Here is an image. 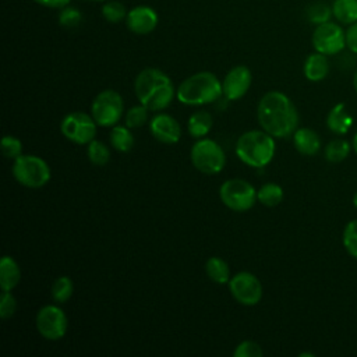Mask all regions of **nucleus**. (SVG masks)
<instances>
[{
    "mask_svg": "<svg viewBox=\"0 0 357 357\" xmlns=\"http://www.w3.org/2000/svg\"><path fill=\"white\" fill-rule=\"evenodd\" d=\"M257 119L262 130L273 138H286L297 130L298 113L287 95L279 91L266 92L258 103Z\"/></svg>",
    "mask_w": 357,
    "mask_h": 357,
    "instance_id": "obj_1",
    "label": "nucleus"
},
{
    "mask_svg": "<svg viewBox=\"0 0 357 357\" xmlns=\"http://www.w3.org/2000/svg\"><path fill=\"white\" fill-rule=\"evenodd\" d=\"M134 92L141 105L151 112L166 109L176 96L170 77L159 68L148 67L138 73L134 79Z\"/></svg>",
    "mask_w": 357,
    "mask_h": 357,
    "instance_id": "obj_2",
    "label": "nucleus"
},
{
    "mask_svg": "<svg viewBox=\"0 0 357 357\" xmlns=\"http://www.w3.org/2000/svg\"><path fill=\"white\" fill-rule=\"evenodd\" d=\"M222 95V81L211 71H199L187 77L176 89L178 102L188 106L213 103Z\"/></svg>",
    "mask_w": 357,
    "mask_h": 357,
    "instance_id": "obj_3",
    "label": "nucleus"
},
{
    "mask_svg": "<svg viewBox=\"0 0 357 357\" xmlns=\"http://www.w3.org/2000/svg\"><path fill=\"white\" fill-rule=\"evenodd\" d=\"M275 149L273 137L265 130L245 131L236 142L237 158L251 167H264L271 163Z\"/></svg>",
    "mask_w": 357,
    "mask_h": 357,
    "instance_id": "obj_4",
    "label": "nucleus"
},
{
    "mask_svg": "<svg viewBox=\"0 0 357 357\" xmlns=\"http://www.w3.org/2000/svg\"><path fill=\"white\" fill-rule=\"evenodd\" d=\"M14 178L26 188H40L50 180V167L36 155H20L13 163Z\"/></svg>",
    "mask_w": 357,
    "mask_h": 357,
    "instance_id": "obj_5",
    "label": "nucleus"
},
{
    "mask_svg": "<svg viewBox=\"0 0 357 357\" xmlns=\"http://www.w3.org/2000/svg\"><path fill=\"white\" fill-rule=\"evenodd\" d=\"M192 166L204 174H216L226 165V155L222 146L211 138H198L190 152Z\"/></svg>",
    "mask_w": 357,
    "mask_h": 357,
    "instance_id": "obj_6",
    "label": "nucleus"
},
{
    "mask_svg": "<svg viewBox=\"0 0 357 357\" xmlns=\"http://www.w3.org/2000/svg\"><path fill=\"white\" fill-rule=\"evenodd\" d=\"M219 198L223 205L234 212H245L258 201L254 185L243 178H229L223 181L219 188Z\"/></svg>",
    "mask_w": 357,
    "mask_h": 357,
    "instance_id": "obj_7",
    "label": "nucleus"
},
{
    "mask_svg": "<svg viewBox=\"0 0 357 357\" xmlns=\"http://www.w3.org/2000/svg\"><path fill=\"white\" fill-rule=\"evenodd\" d=\"M124 102L121 95L114 89L99 92L91 105V114L98 126L113 127L123 117Z\"/></svg>",
    "mask_w": 357,
    "mask_h": 357,
    "instance_id": "obj_8",
    "label": "nucleus"
},
{
    "mask_svg": "<svg viewBox=\"0 0 357 357\" xmlns=\"http://www.w3.org/2000/svg\"><path fill=\"white\" fill-rule=\"evenodd\" d=\"M96 127L98 124L92 114L85 112H70L60 123L61 134L68 141L78 145H88L92 139H95Z\"/></svg>",
    "mask_w": 357,
    "mask_h": 357,
    "instance_id": "obj_9",
    "label": "nucleus"
},
{
    "mask_svg": "<svg viewBox=\"0 0 357 357\" xmlns=\"http://www.w3.org/2000/svg\"><path fill=\"white\" fill-rule=\"evenodd\" d=\"M35 324L40 336L47 340H60L68 328V319L64 311L56 304H47L39 308Z\"/></svg>",
    "mask_w": 357,
    "mask_h": 357,
    "instance_id": "obj_10",
    "label": "nucleus"
},
{
    "mask_svg": "<svg viewBox=\"0 0 357 357\" xmlns=\"http://www.w3.org/2000/svg\"><path fill=\"white\" fill-rule=\"evenodd\" d=\"M311 42L315 52L333 56L346 47V32L339 24L328 21L315 26Z\"/></svg>",
    "mask_w": 357,
    "mask_h": 357,
    "instance_id": "obj_11",
    "label": "nucleus"
},
{
    "mask_svg": "<svg viewBox=\"0 0 357 357\" xmlns=\"http://www.w3.org/2000/svg\"><path fill=\"white\" fill-rule=\"evenodd\" d=\"M229 290L237 303L247 307L258 304L262 298V284L251 272L241 271L231 276L229 280Z\"/></svg>",
    "mask_w": 357,
    "mask_h": 357,
    "instance_id": "obj_12",
    "label": "nucleus"
},
{
    "mask_svg": "<svg viewBox=\"0 0 357 357\" xmlns=\"http://www.w3.org/2000/svg\"><path fill=\"white\" fill-rule=\"evenodd\" d=\"M252 82V74L247 66L231 67L222 81L223 96L227 100L241 99L250 89Z\"/></svg>",
    "mask_w": 357,
    "mask_h": 357,
    "instance_id": "obj_13",
    "label": "nucleus"
},
{
    "mask_svg": "<svg viewBox=\"0 0 357 357\" xmlns=\"http://www.w3.org/2000/svg\"><path fill=\"white\" fill-rule=\"evenodd\" d=\"M124 22L130 32L135 35H148L156 29L159 15L151 6L139 4L128 10Z\"/></svg>",
    "mask_w": 357,
    "mask_h": 357,
    "instance_id": "obj_14",
    "label": "nucleus"
},
{
    "mask_svg": "<svg viewBox=\"0 0 357 357\" xmlns=\"http://www.w3.org/2000/svg\"><path fill=\"white\" fill-rule=\"evenodd\" d=\"M149 131L153 138L163 144H176L181 137V127L178 121L166 113H159L152 117Z\"/></svg>",
    "mask_w": 357,
    "mask_h": 357,
    "instance_id": "obj_15",
    "label": "nucleus"
},
{
    "mask_svg": "<svg viewBox=\"0 0 357 357\" xmlns=\"http://www.w3.org/2000/svg\"><path fill=\"white\" fill-rule=\"evenodd\" d=\"M303 73H304V77L312 82L325 79L329 73L328 56H325L319 52H314V53L308 54L304 61V66H303Z\"/></svg>",
    "mask_w": 357,
    "mask_h": 357,
    "instance_id": "obj_16",
    "label": "nucleus"
},
{
    "mask_svg": "<svg viewBox=\"0 0 357 357\" xmlns=\"http://www.w3.org/2000/svg\"><path fill=\"white\" fill-rule=\"evenodd\" d=\"M293 144L297 152L305 156L315 155L321 148V139L318 134L308 127L297 128L293 132Z\"/></svg>",
    "mask_w": 357,
    "mask_h": 357,
    "instance_id": "obj_17",
    "label": "nucleus"
},
{
    "mask_svg": "<svg viewBox=\"0 0 357 357\" xmlns=\"http://www.w3.org/2000/svg\"><path fill=\"white\" fill-rule=\"evenodd\" d=\"M353 124V117L346 109L344 103H336L326 116L328 128L339 135L346 134Z\"/></svg>",
    "mask_w": 357,
    "mask_h": 357,
    "instance_id": "obj_18",
    "label": "nucleus"
},
{
    "mask_svg": "<svg viewBox=\"0 0 357 357\" xmlns=\"http://www.w3.org/2000/svg\"><path fill=\"white\" fill-rule=\"evenodd\" d=\"M21 280V269L17 261L4 255L0 261V287L3 291H11Z\"/></svg>",
    "mask_w": 357,
    "mask_h": 357,
    "instance_id": "obj_19",
    "label": "nucleus"
},
{
    "mask_svg": "<svg viewBox=\"0 0 357 357\" xmlns=\"http://www.w3.org/2000/svg\"><path fill=\"white\" fill-rule=\"evenodd\" d=\"M213 126V117L206 110H197L188 117V132L194 138H204Z\"/></svg>",
    "mask_w": 357,
    "mask_h": 357,
    "instance_id": "obj_20",
    "label": "nucleus"
},
{
    "mask_svg": "<svg viewBox=\"0 0 357 357\" xmlns=\"http://www.w3.org/2000/svg\"><path fill=\"white\" fill-rule=\"evenodd\" d=\"M205 272H206V276L218 284L229 283V280L231 278L230 268H229L227 262L219 257H211L206 259Z\"/></svg>",
    "mask_w": 357,
    "mask_h": 357,
    "instance_id": "obj_21",
    "label": "nucleus"
},
{
    "mask_svg": "<svg viewBox=\"0 0 357 357\" xmlns=\"http://www.w3.org/2000/svg\"><path fill=\"white\" fill-rule=\"evenodd\" d=\"M332 14L340 24L357 22V0H333Z\"/></svg>",
    "mask_w": 357,
    "mask_h": 357,
    "instance_id": "obj_22",
    "label": "nucleus"
},
{
    "mask_svg": "<svg viewBox=\"0 0 357 357\" xmlns=\"http://www.w3.org/2000/svg\"><path fill=\"white\" fill-rule=\"evenodd\" d=\"M109 139L112 146L119 152H128L134 146V137L127 126H113Z\"/></svg>",
    "mask_w": 357,
    "mask_h": 357,
    "instance_id": "obj_23",
    "label": "nucleus"
},
{
    "mask_svg": "<svg viewBox=\"0 0 357 357\" xmlns=\"http://www.w3.org/2000/svg\"><path fill=\"white\" fill-rule=\"evenodd\" d=\"M257 199L265 206H276L283 199V188L276 183H265L258 188Z\"/></svg>",
    "mask_w": 357,
    "mask_h": 357,
    "instance_id": "obj_24",
    "label": "nucleus"
},
{
    "mask_svg": "<svg viewBox=\"0 0 357 357\" xmlns=\"http://www.w3.org/2000/svg\"><path fill=\"white\" fill-rule=\"evenodd\" d=\"M351 151V145L342 138L332 139L325 146V159L332 163H339L344 160Z\"/></svg>",
    "mask_w": 357,
    "mask_h": 357,
    "instance_id": "obj_25",
    "label": "nucleus"
},
{
    "mask_svg": "<svg viewBox=\"0 0 357 357\" xmlns=\"http://www.w3.org/2000/svg\"><path fill=\"white\" fill-rule=\"evenodd\" d=\"M100 13H102V17L110 22V24H119L121 21H126V17H127V13L128 10L126 8V6L119 1V0H107L102 4V8H100Z\"/></svg>",
    "mask_w": 357,
    "mask_h": 357,
    "instance_id": "obj_26",
    "label": "nucleus"
},
{
    "mask_svg": "<svg viewBox=\"0 0 357 357\" xmlns=\"http://www.w3.org/2000/svg\"><path fill=\"white\" fill-rule=\"evenodd\" d=\"M73 291H74V284L68 276H59L53 282L52 290H50L53 301H56L59 304L68 301L70 297L73 296Z\"/></svg>",
    "mask_w": 357,
    "mask_h": 357,
    "instance_id": "obj_27",
    "label": "nucleus"
},
{
    "mask_svg": "<svg viewBox=\"0 0 357 357\" xmlns=\"http://www.w3.org/2000/svg\"><path fill=\"white\" fill-rule=\"evenodd\" d=\"M86 155H88L89 162L96 165V166H105L110 160V149H109V146L105 142L98 141V139H92L88 144Z\"/></svg>",
    "mask_w": 357,
    "mask_h": 357,
    "instance_id": "obj_28",
    "label": "nucleus"
},
{
    "mask_svg": "<svg viewBox=\"0 0 357 357\" xmlns=\"http://www.w3.org/2000/svg\"><path fill=\"white\" fill-rule=\"evenodd\" d=\"M59 24L66 28V29H74L77 26L81 25L82 20H84V15L82 13L73 7V6H66L63 8H60V13H59Z\"/></svg>",
    "mask_w": 357,
    "mask_h": 357,
    "instance_id": "obj_29",
    "label": "nucleus"
},
{
    "mask_svg": "<svg viewBox=\"0 0 357 357\" xmlns=\"http://www.w3.org/2000/svg\"><path fill=\"white\" fill-rule=\"evenodd\" d=\"M342 241L347 254L357 259V219L350 220L344 226Z\"/></svg>",
    "mask_w": 357,
    "mask_h": 357,
    "instance_id": "obj_30",
    "label": "nucleus"
},
{
    "mask_svg": "<svg viewBox=\"0 0 357 357\" xmlns=\"http://www.w3.org/2000/svg\"><path fill=\"white\" fill-rule=\"evenodd\" d=\"M332 15H333L332 14V6L329 7L325 3H315V4L310 6L308 10H307L308 21L311 24H315V25H319V24L331 21Z\"/></svg>",
    "mask_w": 357,
    "mask_h": 357,
    "instance_id": "obj_31",
    "label": "nucleus"
},
{
    "mask_svg": "<svg viewBox=\"0 0 357 357\" xmlns=\"http://www.w3.org/2000/svg\"><path fill=\"white\" fill-rule=\"evenodd\" d=\"M148 120V109L144 105H137L126 112L124 121L128 128H139Z\"/></svg>",
    "mask_w": 357,
    "mask_h": 357,
    "instance_id": "obj_32",
    "label": "nucleus"
},
{
    "mask_svg": "<svg viewBox=\"0 0 357 357\" xmlns=\"http://www.w3.org/2000/svg\"><path fill=\"white\" fill-rule=\"evenodd\" d=\"M1 152L7 159H17L20 155H22L21 139L13 135H4L1 139Z\"/></svg>",
    "mask_w": 357,
    "mask_h": 357,
    "instance_id": "obj_33",
    "label": "nucleus"
},
{
    "mask_svg": "<svg viewBox=\"0 0 357 357\" xmlns=\"http://www.w3.org/2000/svg\"><path fill=\"white\" fill-rule=\"evenodd\" d=\"M264 351L257 342L243 340L233 351L234 357H262Z\"/></svg>",
    "mask_w": 357,
    "mask_h": 357,
    "instance_id": "obj_34",
    "label": "nucleus"
},
{
    "mask_svg": "<svg viewBox=\"0 0 357 357\" xmlns=\"http://www.w3.org/2000/svg\"><path fill=\"white\" fill-rule=\"evenodd\" d=\"M17 300L11 294V291H3L0 297V318L8 319L15 314Z\"/></svg>",
    "mask_w": 357,
    "mask_h": 357,
    "instance_id": "obj_35",
    "label": "nucleus"
},
{
    "mask_svg": "<svg viewBox=\"0 0 357 357\" xmlns=\"http://www.w3.org/2000/svg\"><path fill=\"white\" fill-rule=\"evenodd\" d=\"M346 46L357 54V22L349 25L346 31Z\"/></svg>",
    "mask_w": 357,
    "mask_h": 357,
    "instance_id": "obj_36",
    "label": "nucleus"
},
{
    "mask_svg": "<svg viewBox=\"0 0 357 357\" xmlns=\"http://www.w3.org/2000/svg\"><path fill=\"white\" fill-rule=\"evenodd\" d=\"M39 6L47 7V8H63L70 4L71 0H32Z\"/></svg>",
    "mask_w": 357,
    "mask_h": 357,
    "instance_id": "obj_37",
    "label": "nucleus"
},
{
    "mask_svg": "<svg viewBox=\"0 0 357 357\" xmlns=\"http://www.w3.org/2000/svg\"><path fill=\"white\" fill-rule=\"evenodd\" d=\"M351 146H353L354 152L357 153V132H356V134H354V137H353V142H351Z\"/></svg>",
    "mask_w": 357,
    "mask_h": 357,
    "instance_id": "obj_38",
    "label": "nucleus"
},
{
    "mask_svg": "<svg viewBox=\"0 0 357 357\" xmlns=\"http://www.w3.org/2000/svg\"><path fill=\"white\" fill-rule=\"evenodd\" d=\"M353 86H354V91H356V93H357V71H356V74H354V77H353Z\"/></svg>",
    "mask_w": 357,
    "mask_h": 357,
    "instance_id": "obj_39",
    "label": "nucleus"
},
{
    "mask_svg": "<svg viewBox=\"0 0 357 357\" xmlns=\"http://www.w3.org/2000/svg\"><path fill=\"white\" fill-rule=\"evenodd\" d=\"M353 205L357 208V191H356V194L353 195Z\"/></svg>",
    "mask_w": 357,
    "mask_h": 357,
    "instance_id": "obj_40",
    "label": "nucleus"
},
{
    "mask_svg": "<svg viewBox=\"0 0 357 357\" xmlns=\"http://www.w3.org/2000/svg\"><path fill=\"white\" fill-rule=\"evenodd\" d=\"M86 1H95V3H105L107 0H86Z\"/></svg>",
    "mask_w": 357,
    "mask_h": 357,
    "instance_id": "obj_41",
    "label": "nucleus"
}]
</instances>
